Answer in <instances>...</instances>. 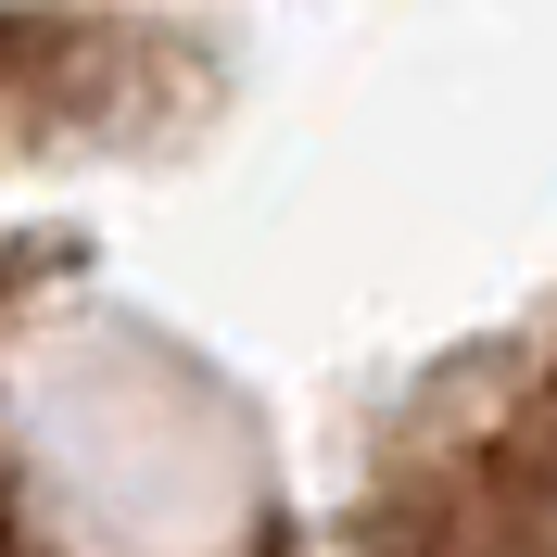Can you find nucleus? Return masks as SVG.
<instances>
[{"label": "nucleus", "instance_id": "f257e3e1", "mask_svg": "<svg viewBox=\"0 0 557 557\" xmlns=\"http://www.w3.org/2000/svg\"><path fill=\"white\" fill-rule=\"evenodd\" d=\"M393 557H557V355L520 381L507 418L418 456Z\"/></svg>", "mask_w": 557, "mask_h": 557}, {"label": "nucleus", "instance_id": "f03ea898", "mask_svg": "<svg viewBox=\"0 0 557 557\" xmlns=\"http://www.w3.org/2000/svg\"><path fill=\"white\" fill-rule=\"evenodd\" d=\"M0 557H51V545H38L26 520H13V456H0Z\"/></svg>", "mask_w": 557, "mask_h": 557}]
</instances>
